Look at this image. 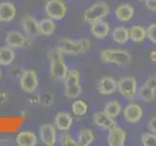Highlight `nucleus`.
Wrapping results in <instances>:
<instances>
[{
    "label": "nucleus",
    "instance_id": "1",
    "mask_svg": "<svg viewBox=\"0 0 156 146\" xmlns=\"http://www.w3.org/2000/svg\"><path fill=\"white\" fill-rule=\"evenodd\" d=\"M49 60H50V71L53 77L58 80H63L66 78L68 68L63 60V54L58 47L52 49L49 52Z\"/></svg>",
    "mask_w": 156,
    "mask_h": 146
},
{
    "label": "nucleus",
    "instance_id": "2",
    "mask_svg": "<svg viewBox=\"0 0 156 146\" xmlns=\"http://www.w3.org/2000/svg\"><path fill=\"white\" fill-rule=\"evenodd\" d=\"M102 63H114L116 65L124 66L131 62V55L125 50L105 49L100 54Z\"/></svg>",
    "mask_w": 156,
    "mask_h": 146
},
{
    "label": "nucleus",
    "instance_id": "3",
    "mask_svg": "<svg viewBox=\"0 0 156 146\" xmlns=\"http://www.w3.org/2000/svg\"><path fill=\"white\" fill-rule=\"evenodd\" d=\"M58 48L65 55H78L90 50L91 43L88 39H79V40H70V39H62Z\"/></svg>",
    "mask_w": 156,
    "mask_h": 146
},
{
    "label": "nucleus",
    "instance_id": "4",
    "mask_svg": "<svg viewBox=\"0 0 156 146\" xmlns=\"http://www.w3.org/2000/svg\"><path fill=\"white\" fill-rule=\"evenodd\" d=\"M63 81H65V94L66 97L71 99H78V96L81 95L82 92V88L80 84V73L74 69L68 70Z\"/></svg>",
    "mask_w": 156,
    "mask_h": 146
},
{
    "label": "nucleus",
    "instance_id": "5",
    "mask_svg": "<svg viewBox=\"0 0 156 146\" xmlns=\"http://www.w3.org/2000/svg\"><path fill=\"white\" fill-rule=\"evenodd\" d=\"M109 6L104 1H99L88 8L84 13V21L87 23H93L101 21L109 14Z\"/></svg>",
    "mask_w": 156,
    "mask_h": 146
},
{
    "label": "nucleus",
    "instance_id": "6",
    "mask_svg": "<svg viewBox=\"0 0 156 146\" xmlns=\"http://www.w3.org/2000/svg\"><path fill=\"white\" fill-rule=\"evenodd\" d=\"M117 90L119 94L125 99H134L138 92V84L135 77H123L117 83Z\"/></svg>",
    "mask_w": 156,
    "mask_h": 146
},
{
    "label": "nucleus",
    "instance_id": "7",
    "mask_svg": "<svg viewBox=\"0 0 156 146\" xmlns=\"http://www.w3.org/2000/svg\"><path fill=\"white\" fill-rule=\"evenodd\" d=\"M45 12L54 21H61L66 17L67 8L62 0H49L45 5Z\"/></svg>",
    "mask_w": 156,
    "mask_h": 146
},
{
    "label": "nucleus",
    "instance_id": "8",
    "mask_svg": "<svg viewBox=\"0 0 156 146\" xmlns=\"http://www.w3.org/2000/svg\"><path fill=\"white\" fill-rule=\"evenodd\" d=\"M140 99L145 102H152L156 97V76H150L139 90Z\"/></svg>",
    "mask_w": 156,
    "mask_h": 146
},
{
    "label": "nucleus",
    "instance_id": "9",
    "mask_svg": "<svg viewBox=\"0 0 156 146\" xmlns=\"http://www.w3.org/2000/svg\"><path fill=\"white\" fill-rule=\"evenodd\" d=\"M126 138V131L117 124H114L109 129V133L107 135V143L110 146H124Z\"/></svg>",
    "mask_w": 156,
    "mask_h": 146
},
{
    "label": "nucleus",
    "instance_id": "10",
    "mask_svg": "<svg viewBox=\"0 0 156 146\" xmlns=\"http://www.w3.org/2000/svg\"><path fill=\"white\" fill-rule=\"evenodd\" d=\"M21 87L27 92H33L38 87V78L34 70H26L21 77Z\"/></svg>",
    "mask_w": 156,
    "mask_h": 146
},
{
    "label": "nucleus",
    "instance_id": "11",
    "mask_svg": "<svg viewBox=\"0 0 156 146\" xmlns=\"http://www.w3.org/2000/svg\"><path fill=\"white\" fill-rule=\"evenodd\" d=\"M42 142L47 146H54L57 142V130L52 124H44L39 129Z\"/></svg>",
    "mask_w": 156,
    "mask_h": 146
},
{
    "label": "nucleus",
    "instance_id": "12",
    "mask_svg": "<svg viewBox=\"0 0 156 146\" xmlns=\"http://www.w3.org/2000/svg\"><path fill=\"white\" fill-rule=\"evenodd\" d=\"M123 115L127 122H129L131 124H136L143 118L144 111L140 105L136 103H130L123 110Z\"/></svg>",
    "mask_w": 156,
    "mask_h": 146
},
{
    "label": "nucleus",
    "instance_id": "13",
    "mask_svg": "<svg viewBox=\"0 0 156 146\" xmlns=\"http://www.w3.org/2000/svg\"><path fill=\"white\" fill-rule=\"evenodd\" d=\"M117 90V82L113 77L105 76L98 83V91L101 96H109Z\"/></svg>",
    "mask_w": 156,
    "mask_h": 146
},
{
    "label": "nucleus",
    "instance_id": "14",
    "mask_svg": "<svg viewBox=\"0 0 156 146\" xmlns=\"http://www.w3.org/2000/svg\"><path fill=\"white\" fill-rule=\"evenodd\" d=\"M16 6L11 2L0 3V22L9 23L16 17Z\"/></svg>",
    "mask_w": 156,
    "mask_h": 146
},
{
    "label": "nucleus",
    "instance_id": "15",
    "mask_svg": "<svg viewBox=\"0 0 156 146\" xmlns=\"http://www.w3.org/2000/svg\"><path fill=\"white\" fill-rule=\"evenodd\" d=\"M109 30V24L106 22L102 21V19L91 23V33L97 39H104L108 35Z\"/></svg>",
    "mask_w": 156,
    "mask_h": 146
},
{
    "label": "nucleus",
    "instance_id": "16",
    "mask_svg": "<svg viewBox=\"0 0 156 146\" xmlns=\"http://www.w3.org/2000/svg\"><path fill=\"white\" fill-rule=\"evenodd\" d=\"M135 9L130 4H121L115 9V16L120 22L127 23L134 18Z\"/></svg>",
    "mask_w": 156,
    "mask_h": 146
},
{
    "label": "nucleus",
    "instance_id": "17",
    "mask_svg": "<svg viewBox=\"0 0 156 146\" xmlns=\"http://www.w3.org/2000/svg\"><path fill=\"white\" fill-rule=\"evenodd\" d=\"M93 121H94L96 126L105 130H109L112 126L116 124L114 118H111V117L107 115L105 111H101V112L95 113L94 116H93Z\"/></svg>",
    "mask_w": 156,
    "mask_h": 146
},
{
    "label": "nucleus",
    "instance_id": "18",
    "mask_svg": "<svg viewBox=\"0 0 156 146\" xmlns=\"http://www.w3.org/2000/svg\"><path fill=\"white\" fill-rule=\"evenodd\" d=\"M73 124V119L69 113L66 112H60L58 113L55 118V125L57 129L62 131H66L70 130Z\"/></svg>",
    "mask_w": 156,
    "mask_h": 146
},
{
    "label": "nucleus",
    "instance_id": "19",
    "mask_svg": "<svg viewBox=\"0 0 156 146\" xmlns=\"http://www.w3.org/2000/svg\"><path fill=\"white\" fill-rule=\"evenodd\" d=\"M5 41L10 48H21L26 44V37L19 31H10L7 33Z\"/></svg>",
    "mask_w": 156,
    "mask_h": 146
},
{
    "label": "nucleus",
    "instance_id": "20",
    "mask_svg": "<svg viewBox=\"0 0 156 146\" xmlns=\"http://www.w3.org/2000/svg\"><path fill=\"white\" fill-rule=\"evenodd\" d=\"M16 142L19 146H35L37 145V136L32 131H21L17 134Z\"/></svg>",
    "mask_w": 156,
    "mask_h": 146
},
{
    "label": "nucleus",
    "instance_id": "21",
    "mask_svg": "<svg viewBox=\"0 0 156 146\" xmlns=\"http://www.w3.org/2000/svg\"><path fill=\"white\" fill-rule=\"evenodd\" d=\"M23 29L27 34L31 36H35L39 34L38 31V23L35 19H34L30 15H27L23 19Z\"/></svg>",
    "mask_w": 156,
    "mask_h": 146
},
{
    "label": "nucleus",
    "instance_id": "22",
    "mask_svg": "<svg viewBox=\"0 0 156 146\" xmlns=\"http://www.w3.org/2000/svg\"><path fill=\"white\" fill-rule=\"evenodd\" d=\"M56 30V24L54 19L47 18L38 23V31L39 34L44 36H50Z\"/></svg>",
    "mask_w": 156,
    "mask_h": 146
},
{
    "label": "nucleus",
    "instance_id": "23",
    "mask_svg": "<svg viewBox=\"0 0 156 146\" xmlns=\"http://www.w3.org/2000/svg\"><path fill=\"white\" fill-rule=\"evenodd\" d=\"M112 39L119 45H124L130 39L129 29L125 26H117L112 31Z\"/></svg>",
    "mask_w": 156,
    "mask_h": 146
},
{
    "label": "nucleus",
    "instance_id": "24",
    "mask_svg": "<svg viewBox=\"0 0 156 146\" xmlns=\"http://www.w3.org/2000/svg\"><path fill=\"white\" fill-rule=\"evenodd\" d=\"M130 39L135 43H141L145 40L146 29L140 26H133L129 29Z\"/></svg>",
    "mask_w": 156,
    "mask_h": 146
},
{
    "label": "nucleus",
    "instance_id": "25",
    "mask_svg": "<svg viewBox=\"0 0 156 146\" xmlns=\"http://www.w3.org/2000/svg\"><path fill=\"white\" fill-rule=\"evenodd\" d=\"M15 61V52L8 46L0 48V65L8 66Z\"/></svg>",
    "mask_w": 156,
    "mask_h": 146
},
{
    "label": "nucleus",
    "instance_id": "26",
    "mask_svg": "<svg viewBox=\"0 0 156 146\" xmlns=\"http://www.w3.org/2000/svg\"><path fill=\"white\" fill-rule=\"evenodd\" d=\"M95 140V134L90 129H82L79 131L77 144L80 146H89Z\"/></svg>",
    "mask_w": 156,
    "mask_h": 146
},
{
    "label": "nucleus",
    "instance_id": "27",
    "mask_svg": "<svg viewBox=\"0 0 156 146\" xmlns=\"http://www.w3.org/2000/svg\"><path fill=\"white\" fill-rule=\"evenodd\" d=\"M87 111H88V104L84 100L76 99L73 101V103L71 105V112L74 116L82 117L86 115Z\"/></svg>",
    "mask_w": 156,
    "mask_h": 146
},
{
    "label": "nucleus",
    "instance_id": "28",
    "mask_svg": "<svg viewBox=\"0 0 156 146\" xmlns=\"http://www.w3.org/2000/svg\"><path fill=\"white\" fill-rule=\"evenodd\" d=\"M104 111L108 116H110L111 118H116V117L121 113L122 108H121L120 103L117 100H111L105 104Z\"/></svg>",
    "mask_w": 156,
    "mask_h": 146
},
{
    "label": "nucleus",
    "instance_id": "29",
    "mask_svg": "<svg viewBox=\"0 0 156 146\" xmlns=\"http://www.w3.org/2000/svg\"><path fill=\"white\" fill-rule=\"evenodd\" d=\"M140 141L144 146H156V134L152 133H144L141 134Z\"/></svg>",
    "mask_w": 156,
    "mask_h": 146
},
{
    "label": "nucleus",
    "instance_id": "30",
    "mask_svg": "<svg viewBox=\"0 0 156 146\" xmlns=\"http://www.w3.org/2000/svg\"><path fill=\"white\" fill-rule=\"evenodd\" d=\"M60 144L63 146H75L78 145L76 141L73 140L69 134H63L60 136Z\"/></svg>",
    "mask_w": 156,
    "mask_h": 146
},
{
    "label": "nucleus",
    "instance_id": "31",
    "mask_svg": "<svg viewBox=\"0 0 156 146\" xmlns=\"http://www.w3.org/2000/svg\"><path fill=\"white\" fill-rule=\"evenodd\" d=\"M146 37L148 38V40L151 43L156 44V23H151L147 27V29H146Z\"/></svg>",
    "mask_w": 156,
    "mask_h": 146
},
{
    "label": "nucleus",
    "instance_id": "32",
    "mask_svg": "<svg viewBox=\"0 0 156 146\" xmlns=\"http://www.w3.org/2000/svg\"><path fill=\"white\" fill-rule=\"evenodd\" d=\"M145 7L151 12H156V0H145Z\"/></svg>",
    "mask_w": 156,
    "mask_h": 146
},
{
    "label": "nucleus",
    "instance_id": "33",
    "mask_svg": "<svg viewBox=\"0 0 156 146\" xmlns=\"http://www.w3.org/2000/svg\"><path fill=\"white\" fill-rule=\"evenodd\" d=\"M147 128L149 129L151 133L156 134V117H152V118L149 120Z\"/></svg>",
    "mask_w": 156,
    "mask_h": 146
},
{
    "label": "nucleus",
    "instance_id": "34",
    "mask_svg": "<svg viewBox=\"0 0 156 146\" xmlns=\"http://www.w3.org/2000/svg\"><path fill=\"white\" fill-rule=\"evenodd\" d=\"M150 61L152 62H156V50L152 51L150 53Z\"/></svg>",
    "mask_w": 156,
    "mask_h": 146
},
{
    "label": "nucleus",
    "instance_id": "35",
    "mask_svg": "<svg viewBox=\"0 0 156 146\" xmlns=\"http://www.w3.org/2000/svg\"><path fill=\"white\" fill-rule=\"evenodd\" d=\"M1 78H2V70L0 69V80H1Z\"/></svg>",
    "mask_w": 156,
    "mask_h": 146
},
{
    "label": "nucleus",
    "instance_id": "36",
    "mask_svg": "<svg viewBox=\"0 0 156 146\" xmlns=\"http://www.w3.org/2000/svg\"><path fill=\"white\" fill-rule=\"evenodd\" d=\"M140 1H145V0H140Z\"/></svg>",
    "mask_w": 156,
    "mask_h": 146
}]
</instances>
